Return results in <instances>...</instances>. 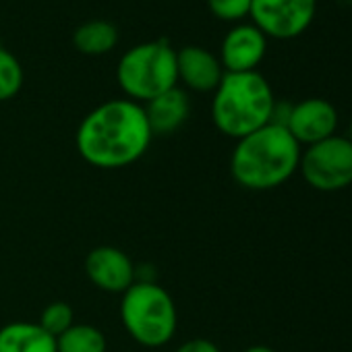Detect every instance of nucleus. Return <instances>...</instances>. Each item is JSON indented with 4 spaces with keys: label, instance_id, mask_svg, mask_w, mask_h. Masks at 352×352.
<instances>
[{
    "label": "nucleus",
    "instance_id": "obj_19",
    "mask_svg": "<svg viewBox=\"0 0 352 352\" xmlns=\"http://www.w3.org/2000/svg\"><path fill=\"white\" fill-rule=\"evenodd\" d=\"M176 352H222L212 340H204V338H195V340H189L185 344H181L176 348Z\"/></svg>",
    "mask_w": 352,
    "mask_h": 352
},
{
    "label": "nucleus",
    "instance_id": "obj_1",
    "mask_svg": "<svg viewBox=\"0 0 352 352\" xmlns=\"http://www.w3.org/2000/svg\"><path fill=\"white\" fill-rule=\"evenodd\" d=\"M151 139L143 106L120 98L102 102L85 114L77 129L75 145L89 166L114 170L143 157Z\"/></svg>",
    "mask_w": 352,
    "mask_h": 352
},
{
    "label": "nucleus",
    "instance_id": "obj_3",
    "mask_svg": "<svg viewBox=\"0 0 352 352\" xmlns=\"http://www.w3.org/2000/svg\"><path fill=\"white\" fill-rule=\"evenodd\" d=\"M274 106L272 85L259 71L224 73L212 98V120L222 135L239 141L270 124Z\"/></svg>",
    "mask_w": 352,
    "mask_h": 352
},
{
    "label": "nucleus",
    "instance_id": "obj_9",
    "mask_svg": "<svg viewBox=\"0 0 352 352\" xmlns=\"http://www.w3.org/2000/svg\"><path fill=\"white\" fill-rule=\"evenodd\" d=\"M85 274L91 284L110 294H122L137 282V267L118 247L102 245L87 253Z\"/></svg>",
    "mask_w": 352,
    "mask_h": 352
},
{
    "label": "nucleus",
    "instance_id": "obj_2",
    "mask_svg": "<svg viewBox=\"0 0 352 352\" xmlns=\"http://www.w3.org/2000/svg\"><path fill=\"white\" fill-rule=\"evenodd\" d=\"M302 147L286 126L265 124L236 141L230 155V174L243 189L272 191L298 172Z\"/></svg>",
    "mask_w": 352,
    "mask_h": 352
},
{
    "label": "nucleus",
    "instance_id": "obj_8",
    "mask_svg": "<svg viewBox=\"0 0 352 352\" xmlns=\"http://www.w3.org/2000/svg\"><path fill=\"white\" fill-rule=\"evenodd\" d=\"M286 129L300 147L315 145L336 135L338 110L323 98H307L298 104H292Z\"/></svg>",
    "mask_w": 352,
    "mask_h": 352
},
{
    "label": "nucleus",
    "instance_id": "obj_5",
    "mask_svg": "<svg viewBox=\"0 0 352 352\" xmlns=\"http://www.w3.org/2000/svg\"><path fill=\"white\" fill-rule=\"evenodd\" d=\"M116 81L126 100L147 104L160 94L179 85L176 50L168 40L141 42L129 48L116 67Z\"/></svg>",
    "mask_w": 352,
    "mask_h": 352
},
{
    "label": "nucleus",
    "instance_id": "obj_16",
    "mask_svg": "<svg viewBox=\"0 0 352 352\" xmlns=\"http://www.w3.org/2000/svg\"><path fill=\"white\" fill-rule=\"evenodd\" d=\"M23 79L25 77L19 58L5 46H0V102L13 100L21 91Z\"/></svg>",
    "mask_w": 352,
    "mask_h": 352
},
{
    "label": "nucleus",
    "instance_id": "obj_10",
    "mask_svg": "<svg viewBox=\"0 0 352 352\" xmlns=\"http://www.w3.org/2000/svg\"><path fill=\"white\" fill-rule=\"evenodd\" d=\"M265 52L267 38L253 23H241L224 36L218 58L226 73H251L257 71Z\"/></svg>",
    "mask_w": 352,
    "mask_h": 352
},
{
    "label": "nucleus",
    "instance_id": "obj_11",
    "mask_svg": "<svg viewBox=\"0 0 352 352\" xmlns=\"http://www.w3.org/2000/svg\"><path fill=\"white\" fill-rule=\"evenodd\" d=\"M176 73H179V83L187 89L214 94L226 71L214 52L201 46H185L176 50Z\"/></svg>",
    "mask_w": 352,
    "mask_h": 352
},
{
    "label": "nucleus",
    "instance_id": "obj_14",
    "mask_svg": "<svg viewBox=\"0 0 352 352\" xmlns=\"http://www.w3.org/2000/svg\"><path fill=\"white\" fill-rule=\"evenodd\" d=\"M73 44L81 54L87 56H102L116 48L118 44V30L114 23L104 19H94L77 28L73 36Z\"/></svg>",
    "mask_w": 352,
    "mask_h": 352
},
{
    "label": "nucleus",
    "instance_id": "obj_20",
    "mask_svg": "<svg viewBox=\"0 0 352 352\" xmlns=\"http://www.w3.org/2000/svg\"><path fill=\"white\" fill-rule=\"evenodd\" d=\"M243 352H276V350L270 348V346H263V344H255V346H249V348L243 350Z\"/></svg>",
    "mask_w": 352,
    "mask_h": 352
},
{
    "label": "nucleus",
    "instance_id": "obj_21",
    "mask_svg": "<svg viewBox=\"0 0 352 352\" xmlns=\"http://www.w3.org/2000/svg\"><path fill=\"white\" fill-rule=\"evenodd\" d=\"M348 139H350V143H352V120H350V126H348Z\"/></svg>",
    "mask_w": 352,
    "mask_h": 352
},
{
    "label": "nucleus",
    "instance_id": "obj_12",
    "mask_svg": "<svg viewBox=\"0 0 352 352\" xmlns=\"http://www.w3.org/2000/svg\"><path fill=\"white\" fill-rule=\"evenodd\" d=\"M147 124L151 129V135H172L179 131L191 112V102L185 89L179 85L160 94L157 98L143 104Z\"/></svg>",
    "mask_w": 352,
    "mask_h": 352
},
{
    "label": "nucleus",
    "instance_id": "obj_18",
    "mask_svg": "<svg viewBox=\"0 0 352 352\" xmlns=\"http://www.w3.org/2000/svg\"><path fill=\"white\" fill-rule=\"evenodd\" d=\"M208 7L220 21H243L251 13V0H208Z\"/></svg>",
    "mask_w": 352,
    "mask_h": 352
},
{
    "label": "nucleus",
    "instance_id": "obj_15",
    "mask_svg": "<svg viewBox=\"0 0 352 352\" xmlns=\"http://www.w3.org/2000/svg\"><path fill=\"white\" fill-rule=\"evenodd\" d=\"M58 352H106V336L96 325L75 323L56 338Z\"/></svg>",
    "mask_w": 352,
    "mask_h": 352
},
{
    "label": "nucleus",
    "instance_id": "obj_7",
    "mask_svg": "<svg viewBox=\"0 0 352 352\" xmlns=\"http://www.w3.org/2000/svg\"><path fill=\"white\" fill-rule=\"evenodd\" d=\"M317 13V0H251V21L265 36L292 40L305 34Z\"/></svg>",
    "mask_w": 352,
    "mask_h": 352
},
{
    "label": "nucleus",
    "instance_id": "obj_4",
    "mask_svg": "<svg viewBox=\"0 0 352 352\" xmlns=\"http://www.w3.org/2000/svg\"><path fill=\"white\" fill-rule=\"evenodd\" d=\"M120 319L126 333L145 348L168 344L179 327L174 298L153 280H137L122 292Z\"/></svg>",
    "mask_w": 352,
    "mask_h": 352
},
{
    "label": "nucleus",
    "instance_id": "obj_13",
    "mask_svg": "<svg viewBox=\"0 0 352 352\" xmlns=\"http://www.w3.org/2000/svg\"><path fill=\"white\" fill-rule=\"evenodd\" d=\"M0 352H58L56 338L32 321H13L0 327Z\"/></svg>",
    "mask_w": 352,
    "mask_h": 352
},
{
    "label": "nucleus",
    "instance_id": "obj_6",
    "mask_svg": "<svg viewBox=\"0 0 352 352\" xmlns=\"http://www.w3.org/2000/svg\"><path fill=\"white\" fill-rule=\"evenodd\" d=\"M298 172L305 183L321 193H336L352 185V143L333 135L309 145L300 153Z\"/></svg>",
    "mask_w": 352,
    "mask_h": 352
},
{
    "label": "nucleus",
    "instance_id": "obj_17",
    "mask_svg": "<svg viewBox=\"0 0 352 352\" xmlns=\"http://www.w3.org/2000/svg\"><path fill=\"white\" fill-rule=\"evenodd\" d=\"M44 331H48L50 336L58 338L63 336L71 325H75V315H73V309L58 300V302H50L44 311H42V317H40V323H38Z\"/></svg>",
    "mask_w": 352,
    "mask_h": 352
}]
</instances>
